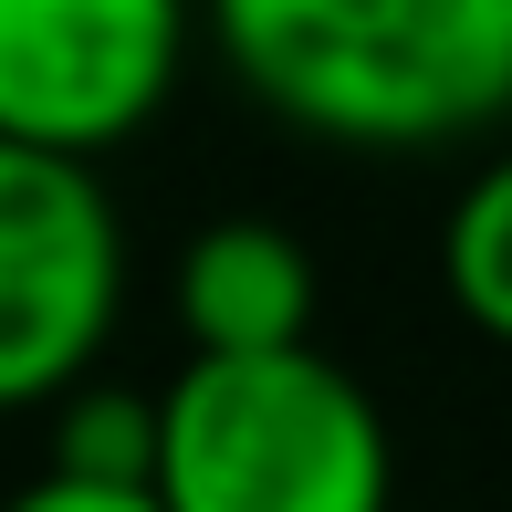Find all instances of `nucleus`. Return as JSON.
Wrapping results in <instances>:
<instances>
[{
	"mask_svg": "<svg viewBox=\"0 0 512 512\" xmlns=\"http://www.w3.org/2000/svg\"><path fill=\"white\" fill-rule=\"evenodd\" d=\"M220 53L314 136L429 147L512 105V0H220Z\"/></svg>",
	"mask_w": 512,
	"mask_h": 512,
	"instance_id": "obj_1",
	"label": "nucleus"
},
{
	"mask_svg": "<svg viewBox=\"0 0 512 512\" xmlns=\"http://www.w3.org/2000/svg\"><path fill=\"white\" fill-rule=\"evenodd\" d=\"M168 512H387V418L335 356H189L157 398Z\"/></svg>",
	"mask_w": 512,
	"mask_h": 512,
	"instance_id": "obj_2",
	"label": "nucleus"
},
{
	"mask_svg": "<svg viewBox=\"0 0 512 512\" xmlns=\"http://www.w3.org/2000/svg\"><path fill=\"white\" fill-rule=\"evenodd\" d=\"M126 241L84 157L0 147V398H53L105 345Z\"/></svg>",
	"mask_w": 512,
	"mask_h": 512,
	"instance_id": "obj_3",
	"label": "nucleus"
},
{
	"mask_svg": "<svg viewBox=\"0 0 512 512\" xmlns=\"http://www.w3.org/2000/svg\"><path fill=\"white\" fill-rule=\"evenodd\" d=\"M189 21L168 0H11L0 11V147L95 157L178 84Z\"/></svg>",
	"mask_w": 512,
	"mask_h": 512,
	"instance_id": "obj_4",
	"label": "nucleus"
},
{
	"mask_svg": "<svg viewBox=\"0 0 512 512\" xmlns=\"http://www.w3.org/2000/svg\"><path fill=\"white\" fill-rule=\"evenodd\" d=\"M178 314L199 356H304L314 335V262L272 220H220L178 262Z\"/></svg>",
	"mask_w": 512,
	"mask_h": 512,
	"instance_id": "obj_5",
	"label": "nucleus"
},
{
	"mask_svg": "<svg viewBox=\"0 0 512 512\" xmlns=\"http://www.w3.org/2000/svg\"><path fill=\"white\" fill-rule=\"evenodd\" d=\"M450 293H460V314L481 335L512 345V157L481 168L450 209Z\"/></svg>",
	"mask_w": 512,
	"mask_h": 512,
	"instance_id": "obj_6",
	"label": "nucleus"
},
{
	"mask_svg": "<svg viewBox=\"0 0 512 512\" xmlns=\"http://www.w3.org/2000/svg\"><path fill=\"white\" fill-rule=\"evenodd\" d=\"M157 450H168V418H157L147 398H115V387L74 398L63 429H53V471L115 481V492H157Z\"/></svg>",
	"mask_w": 512,
	"mask_h": 512,
	"instance_id": "obj_7",
	"label": "nucleus"
},
{
	"mask_svg": "<svg viewBox=\"0 0 512 512\" xmlns=\"http://www.w3.org/2000/svg\"><path fill=\"white\" fill-rule=\"evenodd\" d=\"M11 512H168L157 492H115V481H74V471H42Z\"/></svg>",
	"mask_w": 512,
	"mask_h": 512,
	"instance_id": "obj_8",
	"label": "nucleus"
}]
</instances>
